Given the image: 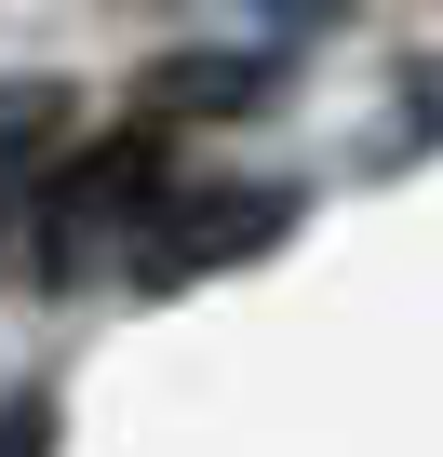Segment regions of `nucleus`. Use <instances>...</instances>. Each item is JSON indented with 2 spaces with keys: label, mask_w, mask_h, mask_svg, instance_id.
<instances>
[{
  "label": "nucleus",
  "mask_w": 443,
  "mask_h": 457,
  "mask_svg": "<svg viewBox=\"0 0 443 457\" xmlns=\"http://www.w3.org/2000/svg\"><path fill=\"white\" fill-rule=\"evenodd\" d=\"M161 188H175V148L161 135H108V148H81L54 188H41V270L54 283H94V270H121L135 256V228L161 215Z\"/></svg>",
  "instance_id": "f257e3e1"
},
{
  "label": "nucleus",
  "mask_w": 443,
  "mask_h": 457,
  "mask_svg": "<svg viewBox=\"0 0 443 457\" xmlns=\"http://www.w3.org/2000/svg\"><path fill=\"white\" fill-rule=\"evenodd\" d=\"M296 202L283 188H161V215L135 228V256H121V283H201V270H229V256H256L269 228H283Z\"/></svg>",
  "instance_id": "f03ea898"
},
{
  "label": "nucleus",
  "mask_w": 443,
  "mask_h": 457,
  "mask_svg": "<svg viewBox=\"0 0 443 457\" xmlns=\"http://www.w3.org/2000/svg\"><path fill=\"white\" fill-rule=\"evenodd\" d=\"M256 95H283V54H201V68H161V121H188V108H256Z\"/></svg>",
  "instance_id": "7ed1b4c3"
},
{
  "label": "nucleus",
  "mask_w": 443,
  "mask_h": 457,
  "mask_svg": "<svg viewBox=\"0 0 443 457\" xmlns=\"http://www.w3.org/2000/svg\"><path fill=\"white\" fill-rule=\"evenodd\" d=\"M54 121H68V95H54V81H0V175H14L28 148H54Z\"/></svg>",
  "instance_id": "20e7f679"
},
{
  "label": "nucleus",
  "mask_w": 443,
  "mask_h": 457,
  "mask_svg": "<svg viewBox=\"0 0 443 457\" xmlns=\"http://www.w3.org/2000/svg\"><path fill=\"white\" fill-rule=\"evenodd\" d=\"M242 14H256V28H336L349 0H242Z\"/></svg>",
  "instance_id": "39448f33"
}]
</instances>
